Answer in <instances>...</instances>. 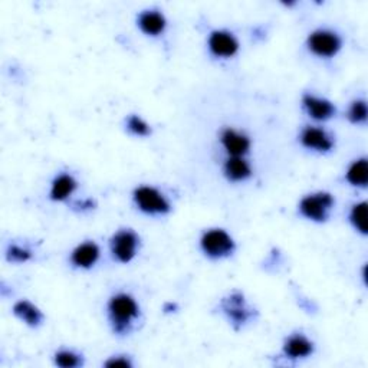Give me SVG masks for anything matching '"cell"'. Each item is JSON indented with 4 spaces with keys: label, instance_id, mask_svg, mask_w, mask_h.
Instances as JSON below:
<instances>
[{
    "label": "cell",
    "instance_id": "obj_15",
    "mask_svg": "<svg viewBox=\"0 0 368 368\" xmlns=\"http://www.w3.org/2000/svg\"><path fill=\"white\" fill-rule=\"evenodd\" d=\"M225 174L232 181H243L251 177L252 168L251 164L243 157H230L225 163Z\"/></svg>",
    "mask_w": 368,
    "mask_h": 368
},
{
    "label": "cell",
    "instance_id": "obj_22",
    "mask_svg": "<svg viewBox=\"0 0 368 368\" xmlns=\"http://www.w3.org/2000/svg\"><path fill=\"white\" fill-rule=\"evenodd\" d=\"M55 363L59 367L72 368V367H78L81 364V358L76 354H73L72 351H59L55 356Z\"/></svg>",
    "mask_w": 368,
    "mask_h": 368
},
{
    "label": "cell",
    "instance_id": "obj_18",
    "mask_svg": "<svg viewBox=\"0 0 368 368\" xmlns=\"http://www.w3.org/2000/svg\"><path fill=\"white\" fill-rule=\"evenodd\" d=\"M347 181L352 186L365 187L368 181V167L367 160L361 159L358 161H354L351 164L347 172Z\"/></svg>",
    "mask_w": 368,
    "mask_h": 368
},
{
    "label": "cell",
    "instance_id": "obj_9",
    "mask_svg": "<svg viewBox=\"0 0 368 368\" xmlns=\"http://www.w3.org/2000/svg\"><path fill=\"white\" fill-rule=\"evenodd\" d=\"M301 143L306 148L321 152L330 151L334 146L331 137L324 130L317 127H306L301 134Z\"/></svg>",
    "mask_w": 368,
    "mask_h": 368
},
{
    "label": "cell",
    "instance_id": "obj_8",
    "mask_svg": "<svg viewBox=\"0 0 368 368\" xmlns=\"http://www.w3.org/2000/svg\"><path fill=\"white\" fill-rule=\"evenodd\" d=\"M220 140H222V146L225 147V150L227 151V154L230 157H243L249 151V147H251L249 138L233 128H226L222 133Z\"/></svg>",
    "mask_w": 368,
    "mask_h": 368
},
{
    "label": "cell",
    "instance_id": "obj_2",
    "mask_svg": "<svg viewBox=\"0 0 368 368\" xmlns=\"http://www.w3.org/2000/svg\"><path fill=\"white\" fill-rule=\"evenodd\" d=\"M134 202L138 209L147 214H165L170 211V203L164 194L154 187H137L134 190Z\"/></svg>",
    "mask_w": 368,
    "mask_h": 368
},
{
    "label": "cell",
    "instance_id": "obj_13",
    "mask_svg": "<svg viewBox=\"0 0 368 368\" xmlns=\"http://www.w3.org/2000/svg\"><path fill=\"white\" fill-rule=\"evenodd\" d=\"M100 257V248L94 242H87L80 244L76 248L72 255L71 260L75 266L82 268V269H89L97 264V260Z\"/></svg>",
    "mask_w": 368,
    "mask_h": 368
},
{
    "label": "cell",
    "instance_id": "obj_21",
    "mask_svg": "<svg viewBox=\"0 0 368 368\" xmlns=\"http://www.w3.org/2000/svg\"><path fill=\"white\" fill-rule=\"evenodd\" d=\"M127 127L133 134H135L138 137H146L150 134L148 124L141 117H138V115H131L127 119Z\"/></svg>",
    "mask_w": 368,
    "mask_h": 368
},
{
    "label": "cell",
    "instance_id": "obj_20",
    "mask_svg": "<svg viewBox=\"0 0 368 368\" xmlns=\"http://www.w3.org/2000/svg\"><path fill=\"white\" fill-rule=\"evenodd\" d=\"M348 118L352 122H356V124H361V122H365V119H367L365 101L358 100V101L352 102V105L349 106V111H348Z\"/></svg>",
    "mask_w": 368,
    "mask_h": 368
},
{
    "label": "cell",
    "instance_id": "obj_4",
    "mask_svg": "<svg viewBox=\"0 0 368 368\" xmlns=\"http://www.w3.org/2000/svg\"><path fill=\"white\" fill-rule=\"evenodd\" d=\"M334 206V198L330 193L310 194L299 205V210L303 218L314 222H324L328 219V213Z\"/></svg>",
    "mask_w": 368,
    "mask_h": 368
},
{
    "label": "cell",
    "instance_id": "obj_24",
    "mask_svg": "<svg viewBox=\"0 0 368 368\" xmlns=\"http://www.w3.org/2000/svg\"><path fill=\"white\" fill-rule=\"evenodd\" d=\"M106 367H130L131 363L128 360H122V358H114V360H110L108 363L105 364Z\"/></svg>",
    "mask_w": 368,
    "mask_h": 368
},
{
    "label": "cell",
    "instance_id": "obj_5",
    "mask_svg": "<svg viewBox=\"0 0 368 368\" xmlns=\"http://www.w3.org/2000/svg\"><path fill=\"white\" fill-rule=\"evenodd\" d=\"M341 38L327 29H319L308 38L310 51L321 58H332L341 49Z\"/></svg>",
    "mask_w": 368,
    "mask_h": 368
},
{
    "label": "cell",
    "instance_id": "obj_14",
    "mask_svg": "<svg viewBox=\"0 0 368 368\" xmlns=\"http://www.w3.org/2000/svg\"><path fill=\"white\" fill-rule=\"evenodd\" d=\"M284 351L289 358H303L312 354L314 344L306 338V336L297 334V335L289 336V338L286 340Z\"/></svg>",
    "mask_w": 368,
    "mask_h": 368
},
{
    "label": "cell",
    "instance_id": "obj_16",
    "mask_svg": "<svg viewBox=\"0 0 368 368\" xmlns=\"http://www.w3.org/2000/svg\"><path fill=\"white\" fill-rule=\"evenodd\" d=\"M76 189V181L69 174H59L51 187V198L56 202H62L68 198Z\"/></svg>",
    "mask_w": 368,
    "mask_h": 368
},
{
    "label": "cell",
    "instance_id": "obj_6",
    "mask_svg": "<svg viewBox=\"0 0 368 368\" xmlns=\"http://www.w3.org/2000/svg\"><path fill=\"white\" fill-rule=\"evenodd\" d=\"M138 236L133 230H121L111 239V252L121 264H128L134 259L138 248Z\"/></svg>",
    "mask_w": 368,
    "mask_h": 368
},
{
    "label": "cell",
    "instance_id": "obj_7",
    "mask_svg": "<svg viewBox=\"0 0 368 368\" xmlns=\"http://www.w3.org/2000/svg\"><path fill=\"white\" fill-rule=\"evenodd\" d=\"M209 49L214 56L230 58L236 55L239 42L233 34L227 32V30H214L209 36Z\"/></svg>",
    "mask_w": 368,
    "mask_h": 368
},
{
    "label": "cell",
    "instance_id": "obj_3",
    "mask_svg": "<svg viewBox=\"0 0 368 368\" xmlns=\"http://www.w3.org/2000/svg\"><path fill=\"white\" fill-rule=\"evenodd\" d=\"M202 251L209 257H226L235 251V242L222 229H213L206 232L200 240Z\"/></svg>",
    "mask_w": 368,
    "mask_h": 368
},
{
    "label": "cell",
    "instance_id": "obj_19",
    "mask_svg": "<svg viewBox=\"0 0 368 368\" xmlns=\"http://www.w3.org/2000/svg\"><path fill=\"white\" fill-rule=\"evenodd\" d=\"M349 220L352 223L358 232H361L363 235L367 233V203H358L351 210L349 214Z\"/></svg>",
    "mask_w": 368,
    "mask_h": 368
},
{
    "label": "cell",
    "instance_id": "obj_17",
    "mask_svg": "<svg viewBox=\"0 0 368 368\" xmlns=\"http://www.w3.org/2000/svg\"><path fill=\"white\" fill-rule=\"evenodd\" d=\"M13 312L16 317H19L23 322H26L30 327H38L43 319L42 312L36 308L34 303L29 301H21L13 306Z\"/></svg>",
    "mask_w": 368,
    "mask_h": 368
},
{
    "label": "cell",
    "instance_id": "obj_12",
    "mask_svg": "<svg viewBox=\"0 0 368 368\" xmlns=\"http://www.w3.org/2000/svg\"><path fill=\"white\" fill-rule=\"evenodd\" d=\"M302 102H303L306 113H308L315 119L325 121V119H330L335 114V106L324 98L306 94V95H303Z\"/></svg>",
    "mask_w": 368,
    "mask_h": 368
},
{
    "label": "cell",
    "instance_id": "obj_11",
    "mask_svg": "<svg viewBox=\"0 0 368 368\" xmlns=\"http://www.w3.org/2000/svg\"><path fill=\"white\" fill-rule=\"evenodd\" d=\"M137 22L143 32L150 36L161 35L167 26V21L164 18V14L159 10H146L140 13Z\"/></svg>",
    "mask_w": 368,
    "mask_h": 368
},
{
    "label": "cell",
    "instance_id": "obj_23",
    "mask_svg": "<svg viewBox=\"0 0 368 368\" xmlns=\"http://www.w3.org/2000/svg\"><path fill=\"white\" fill-rule=\"evenodd\" d=\"M8 259L10 260V262L22 264L30 259V252L27 249H23L21 246H16V244H13V246H10L8 251Z\"/></svg>",
    "mask_w": 368,
    "mask_h": 368
},
{
    "label": "cell",
    "instance_id": "obj_10",
    "mask_svg": "<svg viewBox=\"0 0 368 368\" xmlns=\"http://www.w3.org/2000/svg\"><path fill=\"white\" fill-rule=\"evenodd\" d=\"M225 312L227 314L229 319L233 321V324H244L251 318V311L246 306V302L243 299V295L239 292H235L230 295L223 302Z\"/></svg>",
    "mask_w": 368,
    "mask_h": 368
},
{
    "label": "cell",
    "instance_id": "obj_1",
    "mask_svg": "<svg viewBox=\"0 0 368 368\" xmlns=\"http://www.w3.org/2000/svg\"><path fill=\"white\" fill-rule=\"evenodd\" d=\"M110 319L117 332H124L130 328L133 321L138 318L140 308L135 299L127 294H118L108 302Z\"/></svg>",
    "mask_w": 368,
    "mask_h": 368
}]
</instances>
